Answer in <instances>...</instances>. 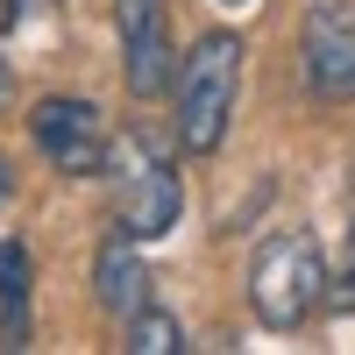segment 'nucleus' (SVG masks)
Masks as SVG:
<instances>
[{"mask_svg": "<svg viewBox=\"0 0 355 355\" xmlns=\"http://www.w3.org/2000/svg\"><path fill=\"white\" fill-rule=\"evenodd\" d=\"M234 85H242V36H199L192 57L178 64V142H185L192 157H214L227 142V121H234Z\"/></svg>", "mask_w": 355, "mask_h": 355, "instance_id": "1", "label": "nucleus"}, {"mask_svg": "<svg viewBox=\"0 0 355 355\" xmlns=\"http://www.w3.org/2000/svg\"><path fill=\"white\" fill-rule=\"evenodd\" d=\"M327 299V263H320V242L313 234H270L249 263V306L263 327H299L313 320V306Z\"/></svg>", "mask_w": 355, "mask_h": 355, "instance_id": "2", "label": "nucleus"}, {"mask_svg": "<svg viewBox=\"0 0 355 355\" xmlns=\"http://www.w3.org/2000/svg\"><path fill=\"white\" fill-rule=\"evenodd\" d=\"M114 178H121L114 227H121L128 242H157V234L178 227V214H185V185H178V171L164 164V150L150 135H121V142H114Z\"/></svg>", "mask_w": 355, "mask_h": 355, "instance_id": "3", "label": "nucleus"}, {"mask_svg": "<svg viewBox=\"0 0 355 355\" xmlns=\"http://www.w3.org/2000/svg\"><path fill=\"white\" fill-rule=\"evenodd\" d=\"M28 135H36V150L64 171V178H100V171L114 164V150H107V121H100L93 100H64V93L36 100Z\"/></svg>", "mask_w": 355, "mask_h": 355, "instance_id": "4", "label": "nucleus"}, {"mask_svg": "<svg viewBox=\"0 0 355 355\" xmlns=\"http://www.w3.org/2000/svg\"><path fill=\"white\" fill-rule=\"evenodd\" d=\"M299 57H306V85L320 100H355V0H320L306 15Z\"/></svg>", "mask_w": 355, "mask_h": 355, "instance_id": "5", "label": "nucleus"}, {"mask_svg": "<svg viewBox=\"0 0 355 355\" xmlns=\"http://www.w3.org/2000/svg\"><path fill=\"white\" fill-rule=\"evenodd\" d=\"M121 64H128V93L135 100H157V93L178 85L164 0H121Z\"/></svg>", "mask_w": 355, "mask_h": 355, "instance_id": "6", "label": "nucleus"}, {"mask_svg": "<svg viewBox=\"0 0 355 355\" xmlns=\"http://www.w3.org/2000/svg\"><path fill=\"white\" fill-rule=\"evenodd\" d=\"M93 284H100V306H107V313H121V320L150 306V270H142V256L128 249V234H121V227H114V242L100 249Z\"/></svg>", "mask_w": 355, "mask_h": 355, "instance_id": "7", "label": "nucleus"}, {"mask_svg": "<svg viewBox=\"0 0 355 355\" xmlns=\"http://www.w3.org/2000/svg\"><path fill=\"white\" fill-rule=\"evenodd\" d=\"M0 306H8V348L28 341V249L0 242Z\"/></svg>", "mask_w": 355, "mask_h": 355, "instance_id": "8", "label": "nucleus"}, {"mask_svg": "<svg viewBox=\"0 0 355 355\" xmlns=\"http://www.w3.org/2000/svg\"><path fill=\"white\" fill-rule=\"evenodd\" d=\"M121 348H128V355H178V348H185V327H178L171 313L142 306V313H128V327H121Z\"/></svg>", "mask_w": 355, "mask_h": 355, "instance_id": "9", "label": "nucleus"}, {"mask_svg": "<svg viewBox=\"0 0 355 355\" xmlns=\"http://www.w3.org/2000/svg\"><path fill=\"white\" fill-rule=\"evenodd\" d=\"M8 199H15V171L0 164V206H8Z\"/></svg>", "mask_w": 355, "mask_h": 355, "instance_id": "10", "label": "nucleus"}, {"mask_svg": "<svg viewBox=\"0 0 355 355\" xmlns=\"http://www.w3.org/2000/svg\"><path fill=\"white\" fill-rule=\"evenodd\" d=\"M8 85H15V78H8V57H0V107H8Z\"/></svg>", "mask_w": 355, "mask_h": 355, "instance_id": "11", "label": "nucleus"}, {"mask_svg": "<svg viewBox=\"0 0 355 355\" xmlns=\"http://www.w3.org/2000/svg\"><path fill=\"white\" fill-rule=\"evenodd\" d=\"M348 178H355V171H348Z\"/></svg>", "mask_w": 355, "mask_h": 355, "instance_id": "12", "label": "nucleus"}]
</instances>
